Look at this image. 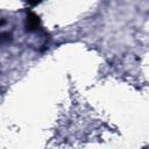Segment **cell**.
<instances>
[{
    "mask_svg": "<svg viewBox=\"0 0 149 149\" xmlns=\"http://www.w3.org/2000/svg\"><path fill=\"white\" fill-rule=\"evenodd\" d=\"M10 40V34L9 33H6V34H2L1 35V38H0V41L2 42V41H9Z\"/></svg>",
    "mask_w": 149,
    "mask_h": 149,
    "instance_id": "2",
    "label": "cell"
},
{
    "mask_svg": "<svg viewBox=\"0 0 149 149\" xmlns=\"http://www.w3.org/2000/svg\"><path fill=\"white\" fill-rule=\"evenodd\" d=\"M26 27H27V30L29 31L36 30L40 27V17L35 13L29 12L27 15V20H26Z\"/></svg>",
    "mask_w": 149,
    "mask_h": 149,
    "instance_id": "1",
    "label": "cell"
}]
</instances>
